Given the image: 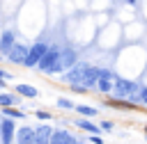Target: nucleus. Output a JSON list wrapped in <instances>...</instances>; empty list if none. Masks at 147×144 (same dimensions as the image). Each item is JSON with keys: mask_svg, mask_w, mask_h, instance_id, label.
Returning a JSON list of instances; mask_svg holds the SVG:
<instances>
[{"mask_svg": "<svg viewBox=\"0 0 147 144\" xmlns=\"http://www.w3.org/2000/svg\"><path fill=\"white\" fill-rule=\"evenodd\" d=\"M80 59H78V50L74 48V46H62V53H60V59H57V64H55V69L48 73V75H62V73H67L69 69H74L76 64H78Z\"/></svg>", "mask_w": 147, "mask_h": 144, "instance_id": "f257e3e1", "label": "nucleus"}, {"mask_svg": "<svg viewBox=\"0 0 147 144\" xmlns=\"http://www.w3.org/2000/svg\"><path fill=\"white\" fill-rule=\"evenodd\" d=\"M48 48H51V43H46V41H34V43H30V50H28V57H25V69H37L39 66V62L44 59V55L48 53Z\"/></svg>", "mask_w": 147, "mask_h": 144, "instance_id": "f03ea898", "label": "nucleus"}, {"mask_svg": "<svg viewBox=\"0 0 147 144\" xmlns=\"http://www.w3.org/2000/svg\"><path fill=\"white\" fill-rule=\"evenodd\" d=\"M60 53H62V46L51 43V48H48V53L44 55V59L39 62L37 71H39V73H44V75H48V73L55 69V64H57V59H60Z\"/></svg>", "mask_w": 147, "mask_h": 144, "instance_id": "7ed1b4c3", "label": "nucleus"}, {"mask_svg": "<svg viewBox=\"0 0 147 144\" xmlns=\"http://www.w3.org/2000/svg\"><path fill=\"white\" fill-rule=\"evenodd\" d=\"M87 66H90V62H78L74 69H69L67 73H62V75H60V78H62V82H67L69 87H74V85H83V75H85Z\"/></svg>", "mask_w": 147, "mask_h": 144, "instance_id": "20e7f679", "label": "nucleus"}, {"mask_svg": "<svg viewBox=\"0 0 147 144\" xmlns=\"http://www.w3.org/2000/svg\"><path fill=\"white\" fill-rule=\"evenodd\" d=\"M28 50H30V43H21V41H16V46L9 50V55H7V62H11V64H25V57H28Z\"/></svg>", "mask_w": 147, "mask_h": 144, "instance_id": "39448f33", "label": "nucleus"}, {"mask_svg": "<svg viewBox=\"0 0 147 144\" xmlns=\"http://www.w3.org/2000/svg\"><path fill=\"white\" fill-rule=\"evenodd\" d=\"M16 46V32L14 30H2L0 32V57H5L7 59V55H9V50Z\"/></svg>", "mask_w": 147, "mask_h": 144, "instance_id": "423d86ee", "label": "nucleus"}, {"mask_svg": "<svg viewBox=\"0 0 147 144\" xmlns=\"http://www.w3.org/2000/svg\"><path fill=\"white\" fill-rule=\"evenodd\" d=\"M34 137H37V128H32V126H21V128H16V139H14V144H34Z\"/></svg>", "mask_w": 147, "mask_h": 144, "instance_id": "0eeeda50", "label": "nucleus"}, {"mask_svg": "<svg viewBox=\"0 0 147 144\" xmlns=\"http://www.w3.org/2000/svg\"><path fill=\"white\" fill-rule=\"evenodd\" d=\"M16 139V126H14V119H2V137H0V144H14Z\"/></svg>", "mask_w": 147, "mask_h": 144, "instance_id": "6e6552de", "label": "nucleus"}, {"mask_svg": "<svg viewBox=\"0 0 147 144\" xmlns=\"http://www.w3.org/2000/svg\"><path fill=\"white\" fill-rule=\"evenodd\" d=\"M99 71H101V66H96V64H90L87 66V71L83 75V85L87 89H96V85H99Z\"/></svg>", "mask_w": 147, "mask_h": 144, "instance_id": "1a4fd4ad", "label": "nucleus"}, {"mask_svg": "<svg viewBox=\"0 0 147 144\" xmlns=\"http://www.w3.org/2000/svg\"><path fill=\"white\" fill-rule=\"evenodd\" d=\"M53 130L48 123H41L37 126V137H34V144H51V137H53Z\"/></svg>", "mask_w": 147, "mask_h": 144, "instance_id": "9d476101", "label": "nucleus"}, {"mask_svg": "<svg viewBox=\"0 0 147 144\" xmlns=\"http://www.w3.org/2000/svg\"><path fill=\"white\" fill-rule=\"evenodd\" d=\"M74 135L64 128H55L53 130V137H51V144H74Z\"/></svg>", "mask_w": 147, "mask_h": 144, "instance_id": "9b49d317", "label": "nucleus"}, {"mask_svg": "<svg viewBox=\"0 0 147 144\" xmlns=\"http://www.w3.org/2000/svg\"><path fill=\"white\" fill-rule=\"evenodd\" d=\"M14 94H18L23 98H39V89L32 87V85H25V82H18L14 87Z\"/></svg>", "mask_w": 147, "mask_h": 144, "instance_id": "f8f14e48", "label": "nucleus"}, {"mask_svg": "<svg viewBox=\"0 0 147 144\" xmlns=\"http://www.w3.org/2000/svg\"><path fill=\"white\" fill-rule=\"evenodd\" d=\"M18 94H14V91H0V107L5 110V107H16L18 105Z\"/></svg>", "mask_w": 147, "mask_h": 144, "instance_id": "ddd939ff", "label": "nucleus"}, {"mask_svg": "<svg viewBox=\"0 0 147 144\" xmlns=\"http://www.w3.org/2000/svg\"><path fill=\"white\" fill-rule=\"evenodd\" d=\"M76 126H78L80 130L92 133V135H99V133H101V126H99V123H94L92 119H76Z\"/></svg>", "mask_w": 147, "mask_h": 144, "instance_id": "4468645a", "label": "nucleus"}, {"mask_svg": "<svg viewBox=\"0 0 147 144\" xmlns=\"http://www.w3.org/2000/svg\"><path fill=\"white\" fill-rule=\"evenodd\" d=\"M76 112H78L83 119H90V117H96V114H99L96 107H92V105H83V103H76Z\"/></svg>", "mask_w": 147, "mask_h": 144, "instance_id": "2eb2a0df", "label": "nucleus"}, {"mask_svg": "<svg viewBox=\"0 0 147 144\" xmlns=\"http://www.w3.org/2000/svg\"><path fill=\"white\" fill-rule=\"evenodd\" d=\"M2 117H7V119H14V121H16V119H25L28 114H25L23 110H18V107H5V110H2Z\"/></svg>", "mask_w": 147, "mask_h": 144, "instance_id": "dca6fc26", "label": "nucleus"}, {"mask_svg": "<svg viewBox=\"0 0 147 144\" xmlns=\"http://www.w3.org/2000/svg\"><path fill=\"white\" fill-rule=\"evenodd\" d=\"M113 85H115V80H99L96 91L99 94H113Z\"/></svg>", "mask_w": 147, "mask_h": 144, "instance_id": "f3484780", "label": "nucleus"}, {"mask_svg": "<svg viewBox=\"0 0 147 144\" xmlns=\"http://www.w3.org/2000/svg\"><path fill=\"white\" fill-rule=\"evenodd\" d=\"M55 103H57V107H60V110H76V103H74L71 98H64V96H60Z\"/></svg>", "mask_w": 147, "mask_h": 144, "instance_id": "a211bd4d", "label": "nucleus"}, {"mask_svg": "<svg viewBox=\"0 0 147 144\" xmlns=\"http://www.w3.org/2000/svg\"><path fill=\"white\" fill-rule=\"evenodd\" d=\"M34 117H37L39 121H48V119H51L53 114H51L48 110H37V112H34Z\"/></svg>", "mask_w": 147, "mask_h": 144, "instance_id": "6ab92c4d", "label": "nucleus"}, {"mask_svg": "<svg viewBox=\"0 0 147 144\" xmlns=\"http://www.w3.org/2000/svg\"><path fill=\"white\" fill-rule=\"evenodd\" d=\"M71 91H76V94H87L90 89H87L85 85H74V87H71Z\"/></svg>", "mask_w": 147, "mask_h": 144, "instance_id": "aec40b11", "label": "nucleus"}, {"mask_svg": "<svg viewBox=\"0 0 147 144\" xmlns=\"http://www.w3.org/2000/svg\"><path fill=\"white\" fill-rule=\"evenodd\" d=\"M90 142H92V144H106L103 137H99V135H90Z\"/></svg>", "mask_w": 147, "mask_h": 144, "instance_id": "412c9836", "label": "nucleus"}, {"mask_svg": "<svg viewBox=\"0 0 147 144\" xmlns=\"http://www.w3.org/2000/svg\"><path fill=\"white\" fill-rule=\"evenodd\" d=\"M140 103L142 105H147V85L142 87V91H140Z\"/></svg>", "mask_w": 147, "mask_h": 144, "instance_id": "4be33fe9", "label": "nucleus"}, {"mask_svg": "<svg viewBox=\"0 0 147 144\" xmlns=\"http://www.w3.org/2000/svg\"><path fill=\"white\" fill-rule=\"evenodd\" d=\"M101 130H113V121H101Z\"/></svg>", "mask_w": 147, "mask_h": 144, "instance_id": "5701e85b", "label": "nucleus"}, {"mask_svg": "<svg viewBox=\"0 0 147 144\" xmlns=\"http://www.w3.org/2000/svg\"><path fill=\"white\" fill-rule=\"evenodd\" d=\"M2 119H5V117H0V137H2Z\"/></svg>", "mask_w": 147, "mask_h": 144, "instance_id": "b1692460", "label": "nucleus"}, {"mask_svg": "<svg viewBox=\"0 0 147 144\" xmlns=\"http://www.w3.org/2000/svg\"><path fill=\"white\" fill-rule=\"evenodd\" d=\"M126 2H129V5H136V0H126Z\"/></svg>", "mask_w": 147, "mask_h": 144, "instance_id": "393cba45", "label": "nucleus"}, {"mask_svg": "<svg viewBox=\"0 0 147 144\" xmlns=\"http://www.w3.org/2000/svg\"><path fill=\"white\" fill-rule=\"evenodd\" d=\"M74 144H83V142H80V139H74Z\"/></svg>", "mask_w": 147, "mask_h": 144, "instance_id": "a878e982", "label": "nucleus"}, {"mask_svg": "<svg viewBox=\"0 0 147 144\" xmlns=\"http://www.w3.org/2000/svg\"><path fill=\"white\" fill-rule=\"evenodd\" d=\"M145 135H147V126H145Z\"/></svg>", "mask_w": 147, "mask_h": 144, "instance_id": "bb28decb", "label": "nucleus"}, {"mask_svg": "<svg viewBox=\"0 0 147 144\" xmlns=\"http://www.w3.org/2000/svg\"><path fill=\"white\" fill-rule=\"evenodd\" d=\"M145 139H147V135H145Z\"/></svg>", "mask_w": 147, "mask_h": 144, "instance_id": "cd10ccee", "label": "nucleus"}]
</instances>
